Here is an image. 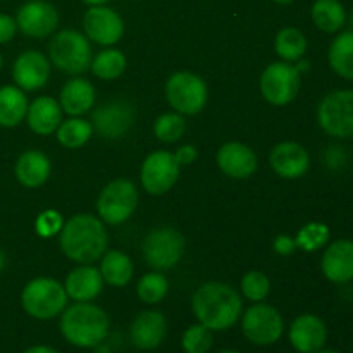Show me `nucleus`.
<instances>
[{
  "instance_id": "nucleus-1",
  "label": "nucleus",
  "mask_w": 353,
  "mask_h": 353,
  "mask_svg": "<svg viewBox=\"0 0 353 353\" xmlns=\"http://www.w3.org/2000/svg\"><path fill=\"white\" fill-rule=\"evenodd\" d=\"M196 321L212 331H226L240 321L243 300L233 286L210 281L200 286L192 299Z\"/></svg>"
},
{
  "instance_id": "nucleus-2",
  "label": "nucleus",
  "mask_w": 353,
  "mask_h": 353,
  "mask_svg": "<svg viewBox=\"0 0 353 353\" xmlns=\"http://www.w3.org/2000/svg\"><path fill=\"white\" fill-rule=\"evenodd\" d=\"M62 338L78 348H95L105 341L110 319L102 307L90 302H76L65 307L59 323Z\"/></svg>"
},
{
  "instance_id": "nucleus-3",
  "label": "nucleus",
  "mask_w": 353,
  "mask_h": 353,
  "mask_svg": "<svg viewBox=\"0 0 353 353\" xmlns=\"http://www.w3.org/2000/svg\"><path fill=\"white\" fill-rule=\"evenodd\" d=\"M107 231L100 219L90 214L71 217L61 230V248L78 264H93L107 248Z\"/></svg>"
},
{
  "instance_id": "nucleus-4",
  "label": "nucleus",
  "mask_w": 353,
  "mask_h": 353,
  "mask_svg": "<svg viewBox=\"0 0 353 353\" xmlns=\"http://www.w3.org/2000/svg\"><path fill=\"white\" fill-rule=\"evenodd\" d=\"M68 299L64 285L50 278L31 279L21 292V305L24 312L38 321L61 316L68 307Z\"/></svg>"
},
{
  "instance_id": "nucleus-5",
  "label": "nucleus",
  "mask_w": 353,
  "mask_h": 353,
  "mask_svg": "<svg viewBox=\"0 0 353 353\" xmlns=\"http://www.w3.org/2000/svg\"><path fill=\"white\" fill-rule=\"evenodd\" d=\"M52 64L68 74H83L92 64V45L88 38L76 30H64L52 38L48 45Z\"/></svg>"
},
{
  "instance_id": "nucleus-6",
  "label": "nucleus",
  "mask_w": 353,
  "mask_h": 353,
  "mask_svg": "<svg viewBox=\"0 0 353 353\" xmlns=\"http://www.w3.org/2000/svg\"><path fill=\"white\" fill-rule=\"evenodd\" d=\"M241 333L257 347H271L281 340L285 321L278 309L268 303H255L241 314Z\"/></svg>"
},
{
  "instance_id": "nucleus-7",
  "label": "nucleus",
  "mask_w": 353,
  "mask_h": 353,
  "mask_svg": "<svg viewBox=\"0 0 353 353\" xmlns=\"http://www.w3.org/2000/svg\"><path fill=\"white\" fill-rule=\"evenodd\" d=\"M207 85L200 76L188 71L174 72L165 83V97L176 112L193 116L207 103Z\"/></svg>"
},
{
  "instance_id": "nucleus-8",
  "label": "nucleus",
  "mask_w": 353,
  "mask_h": 353,
  "mask_svg": "<svg viewBox=\"0 0 353 353\" xmlns=\"http://www.w3.org/2000/svg\"><path fill=\"white\" fill-rule=\"evenodd\" d=\"M317 121L334 138L353 137V90L327 93L317 109Z\"/></svg>"
},
{
  "instance_id": "nucleus-9",
  "label": "nucleus",
  "mask_w": 353,
  "mask_h": 353,
  "mask_svg": "<svg viewBox=\"0 0 353 353\" xmlns=\"http://www.w3.org/2000/svg\"><path fill=\"white\" fill-rule=\"evenodd\" d=\"M185 254V238L174 228H157L143 241L145 262L155 271L171 269Z\"/></svg>"
},
{
  "instance_id": "nucleus-10",
  "label": "nucleus",
  "mask_w": 353,
  "mask_h": 353,
  "mask_svg": "<svg viewBox=\"0 0 353 353\" xmlns=\"http://www.w3.org/2000/svg\"><path fill=\"white\" fill-rule=\"evenodd\" d=\"M137 205V186L128 179H116L102 190L97 202V210L105 223L121 224L133 216Z\"/></svg>"
},
{
  "instance_id": "nucleus-11",
  "label": "nucleus",
  "mask_w": 353,
  "mask_h": 353,
  "mask_svg": "<svg viewBox=\"0 0 353 353\" xmlns=\"http://www.w3.org/2000/svg\"><path fill=\"white\" fill-rule=\"evenodd\" d=\"M300 71L288 62H272L261 76V92L272 105H286L296 99Z\"/></svg>"
},
{
  "instance_id": "nucleus-12",
  "label": "nucleus",
  "mask_w": 353,
  "mask_h": 353,
  "mask_svg": "<svg viewBox=\"0 0 353 353\" xmlns=\"http://www.w3.org/2000/svg\"><path fill=\"white\" fill-rule=\"evenodd\" d=\"M179 178V164L171 152H154L141 165V185L150 195H162L174 186Z\"/></svg>"
},
{
  "instance_id": "nucleus-13",
  "label": "nucleus",
  "mask_w": 353,
  "mask_h": 353,
  "mask_svg": "<svg viewBox=\"0 0 353 353\" xmlns=\"http://www.w3.org/2000/svg\"><path fill=\"white\" fill-rule=\"evenodd\" d=\"M17 30L30 38H45L55 31L59 12L45 0H30L23 3L16 16Z\"/></svg>"
},
{
  "instance_id": "nucleus-14",
  "label": "nucleus",
  "mask_w": 353,
  "mask_h": 353,
  "mask_svg": "<svg viewBox=\"0 0 353 353\" xmlns=\"http://www.w3.org/2000/svg\"><path fill=\"white\" fill-rule=\"evenodd\" d=\"M92 126L100 137L119 138L130 131L134 123V109L128 100H110L93 112Z\"/></svg>"
},
{
  "instance_id": "nucleus-15",
  "label": "nucleus",
  "mask_w": 353,
  "mask_h": 353,
  "mask_svg": "<svg viewBox=\"0 0 353 353\" xmlns=\"http://www.w3.org/2000/svg\"><path fill=\"white\" fill-rule=\"evenodd\" d=\"M83 28L90 40L99 45H114L123 38L124 23L119 14L105 6H93L83 17Z\"/></svg>"
},
{
  "instance_id": "nucleus-16",
  "label": "nucleus",
  "mask_w": 353,
  "mask_h": 353,
  "mask_svg": "<svg viewBox=\"0 0 353 353\" xmlns=\"http://www.w3.org/2000/svg\"><path fill=\"white\" fill-rule=\"evenodd\" d=\"M288 340L299 353H316L326 347L327 326L319 316L302 314L290 324Z\"/></svg>"
},
{
  "instance_id": "nucleus-17",
  "label": "nucleus",
  "mask_w": 353,
  "mask_h": 353,
  "mask_svg": "<svg viewBox=\"0 0 353 353\" xmlns=\"http://www.w3.org/2000/svg\"><path fill=\"white\" fill-rule=\"evenodd\" d=\"M168 334V321L159 310H143L134 317L130 327V340L138 350H155Z\"/></svg>"
},
{
  "instance_id": "nucleus-18",
  "label": "nucleus",
  "mask_w": 353,
  "mask_h": 353,
  "mask_svg": "<svg viewBox=\"0 0 353 353\" xmlns=\"http://www.w3.org/2000/svg\"><path fill=\"white\" fill-rule=\"evenodd\" d=\"M50 62L41 52L26 50L17 55L12 65V79L23 92H31L47 85Z\"/></svg>"
},
{
  "instance_id": "nucleus-19",
  "label": "nucleus",
  "mask_w": 353,
  "mask_h": 353,
  "mask_svg": "<svg viewBox=\"0 0 353 353\" xmlns=\"http://www.w3.org/2000/svg\"><path fill=\"white\" fill-rule=\"evenodd\" d=\"M272 171L285 179L302 178L310 168V155L295 141H283L272 148L269 155Z\"/></svg>"
},
{
  "instance_id": "nucleus-20",
  "label": "nucleus",
  "mask_w": 353,
  "mask_h": 353,
  "mask_svg": "<svg viewBox=\"0 0 353 353\" xmlns=\"http://www.w3.org/2000/svg\"><path fill=\"white\" fill-rule=\"evenodd\" d=\"M217 165L224 174L234 179L250 178L257 171V155L250 147L240 141L224 143L217 152Z\"/></svg>"
},
{
  "instance_id": "nucleus-21",
  "label": "nucleus",
  "mask_w": 353,
  "mask_h": 353,
  "mask_svg": "<svg viewBox=\"0 0 353 353\" xmlns=\"http://www.w3.org/2000/svg\"><path fill=\"white\" fill-rule=\"evenodd\" d=\"M321 269L331 283L345 285L353 279V241L336 240L326 248Z\"/></svg>"
},
{
  "instance_id": "nucleus-22",
  "label": "nucleus",
  "mask_w": 353,
  "mask_h": 353,
  "mask_svg": "<svg viewBox=\"0 0 353 353\" xmlns=\"http://www.w3.org/2000/svg\"><path fill=\"white\" fill-rule=\"evenodd\" d=\"M65 293L74 302H90L97 299L103 288V278L95 265H79L65 278Z\"/></svg>"
},
{
  "instance_id": "nucleus-23",
  "label": "nucleus",
  "mask_w": 353,
  "mask_h": 353,
  "mask_svg": "<svg viewBox=\"0 0 353 353\" xmlns=\"http://www.w3.org/2000/svg\"><path fill=\"white\" fill-rule=\"evenodd\" d=\"M26 121L30 130L37 134H41V137L52 134L62 123L61 103L52 97H38L31 105H28Z\"/></svg>"
},
{
  "instance_id": "nucleus-24",
  "label": "nucleus",
  "mask_w": 353,
  "mask_h": 353,
  "mask_svg": "<svg viewBox=\"0 0 353 353\" xmlns=\"http://www.w3.org/2000/svg\"><path fill=\"white\" fill-rule=\"evenodd\" d=\"M61 107L62 112L71 117L81 116L88 112L95 103V88L88 79L74 78L69 79L61 90Z\"/></svg>"
},
{
  "instance_id": "nucleus-25",
  "label": "nucleus",
  "mask_w": 353,
  "mask_h": 353,
  "mask_svg": "<svg viewBox=\"0 0 353 353\" xmlns=\"http://www.w3.org/2000/svg\"><path fill=\"white\" fill-rule=\"evenodd\" d=\"M52 171L50 161L40 150H28L16 162V178L26 188H37L48 179Z\"/></svg>"
},
{
  "instance_id": "nucleus-26",
  "label": "nucleus",
  "mask_w": 353,
  "mask_h": 353,
  "mask_svg": "<svg viewBox=\"0 0 353 353\" xmlns=\"http://www.w3.org/2000/svg\"><path fill=\"white\" fill-rule=\"evenodd\" d=\"M28 112V99L19 86H0V126L14 128L21 124Z\"/></svg>"
},
{
  "instance_id": "nucleus-27",
  "label": "nucleus",
  "mask_w": 353,
  "mask_h": 353,
  "mask_svg": "<svg viewBox=\"0 0 353 353\" xmlns=\"http://www.w3.org/2000/svg\"><path fill=\"white\" fill-rule=\"evenodd\" d=\"M100 272L107 285L114 286V288H123L133 278V262L123 252L110 250L102 255Z\"/></svg>"
},
{
  "instance_id": "nucleus-28",
  "label": "nucleus",
  "mask_w": 353,
  "mask_h": 353,
  "mask_svg": "<svg viewBox=\"0 0 353 353\" xmlns=\"http://www.w3.org/2000/svg\"><path fill=\"white\" fill-rule=\"evenodd\" d=\"M310 16L314 24L324 33H336L347 23V10L340 0H316Z\"/></svg>"
},
{
  "instance_id": "nucleus-29",
  "label": "nucleus",
  "mask_w": 353,
  "mask_h": 353,
  "mask_svg": "<svg viewBox=\"0 0 353 353\" xmlns=\"http://www.w3.org/2000/svg\"><path fill=\"white\" fill-rule=\"evenodd\" d=\"M330 65L338 76L353 81V30L338 34L327 52Z\"/></svg>"
},
{
  "instance_id": "nucleus-30",
  "label": "nucleus",
  "mask_w": 353,
  "mask_h": 353,
  "mask_svg": "<svg viewBox=\"0 0 353 353\" xmlns=\"http://www.w3.org/2000/svg\"><path fill=\"white\" fill-rule=\"evenodd\" d=\"M274 48L286 62L300 61L307 52V38L296 28H283L274 40Z\"/></svg>"
},
{
  "instance_id": "nucleus-31",
  "label": "nucleus",
  "mask_w": 353,
  "mask_h": 353,
  "mask_svg": "<svg viewBox=\"0 0 353 353\" xmlns=\"http://www.w3.org/2000/svg\"><path fill=\"white\" fill-rule=\"evenodd\" d=\"M93 126L90 121L71 117L59 124L57 140L65 148H79L92 138Z\"/></svg>"
},
{
  "instance_id": "nucleus-32",
  "label": "nucleus",
  "mask_w": 353,
  "mask_h": 353,
  "mask_svg": "<svg viewBox=\"0 0 353 353\" xmlns=\"http://www.w3.org/2000/svg\"><path fill=\"white\" fill-rule=\"evenodd\" d=\"M93 74L100 79H116L126 69V57L121 50L116 48H105V50L99 52L95 57L92 59Z\"/></svg>"
},
{
  "instance_id": "nucleus-33",
  "label": "nucleus",
  "mask_w": 353,
  "mask_h": 353,
  "mask_svg": "<svg viewBox=\"0 0 353 353\" xmlns=\"http://www.w3.org/2000/svg\"><path fill=\"white\" fill-rule=\"evenodd\" d=\"M137 292L141 302L155 305V303L162 302V300L165 299V295H168V278H165L162 272H148V274H145L143 278L138 281Z\"/></svg>"
},
{
  "instance_id": "nucleus-34",
  "label": "nucleus",
  "mask_w": 353,
  "mask_h": 353,
  "mask_svg": "<svg viewBox=\"0 0 353 353\" xmlns=\"http://www.w3.org/2000/svg\"><path fill=\"white\" fill-rule=\"evenodd\" d=\"M214 347V331L203 324L186 327L181 336V348L185 353H209Z\"/></svg>"
},
{
  "instance_id": "nucleus-35",
  "label": "nucleus",
  "mask_w": 353,
  "mask_h": 353,
  "mask_svg": "<svg viewBox=\"0 0 353 353\" xmlns=\"http://www.w3.org/2000/svg\"><path fill=\"white\" fill-rule=\"evenodd\" d=\"M330 241V228L323 223H309L299 231L295 238L296 248L305 252H316Z\"/></svg>"
},
{
  "instance_id": "nucleus-36",
  "label": "nucleus",
  "mask_w": 353,
  "mask_h": 353,
  "mask_svg": "<svg viewBox=\"0 0 353 353\" xmlns=\"http://www.w3.org/2000/svg\"><path fill=\"white\" fill-rule=\"evenodd\" d=\"M185 130L186 121L179 112L162 114L154 124L155 137L161 141H165V143H174V141H178L185 134Z\"/></svg>"
},
{
  "instance_id": "nucleus-37",
  "label": "nucleus",
  "mask_w": 353,
  "mask_h": 353,
  "mask_svg": "<svg viewBox=\"0 0 353 353\" xmlns=\"http://www.w3.org/2000/svg\"><path fill=\"white\" fill-rule=\"evenodd\" d=\"M271 292V281L268 276L261 271H250L241 279V293L250 302H264Z\"/></svg>"
},
{
  "instance_id": "nucleus-38",
  "label": "nucleus",
  "mask_w": 353,
  "mask_h": 353,
  "mask_svg": "<svg viewBox=\"0 0 353 353\" xmlns=\"http://www.w3.org/2000/svg\"><path fill=\"white\" fill-rule=\"evenodd\" d=\"M62 226H64V219L57 210H45L34 223V230L41 238H52L54 234L61 233Z\"/></svg>"
},
{
  "instance_id": "nucleus-39",
  "label": "nucleus",
  "mask_w": 353,
  "mask_h": 353,
  "mask_svg": "<svg viewBox=\"0 0 353 353\" xmlns=\"http://www.w3.org/2000/svg\"><path fill=\"white\" fill-rule=\"evenodd\" d=\"M17 33L16 17L9 16V14H0V45L9 43Z\"/></svg>"
},
{
  "instance_id": "nucleus-40",
  "label": "nucleus",
  "mask_w": 353,
  "mask_h": 353,
  "mask_svg": "<svg viewBox=\"0 0 353 353\" xmlns=\"http://www.w3.org/2000/svg\"><path fill=\"white\" fill-rule=\"evenodd\" d=\"M196 157H199V152H196V148L193 145H185V147L178 148V152L174 154V159L179 164V168L181 165L193 164L196 161Z\"/></svg>"
},
{
  "instance_id": "nucleus-41",
  "label": "nucleus",
  "mask_w": 353,
  "mask_h": 353,
  "mask_svg": "<svg viewBox=\"0 0 353 353\" xmlns=\"http://www.w3.org/2000/svg\"><path fill=\"white\" fill-rule=\"evenodd\" d=\"M274 250L278 252L279 255H292L293 252H295L296 248V243L295 240H292L290 236H286V234H279L278 238L274 240Z\"/></svg>"
},
{
  "instance_id": "nucleus-42",
  "label": "nucleus",
  "mask_w": 353,
  "mask_h": 353,
  "mask_svg": "<svg viewBox=\"0 0 353 353\" xmlns=\"http://www.w3.org/2000/svg\"><path fill=\"white\" fill-rule=\"evenodd\" d=\"M23 353H59L55 348L48 347V345H33V347L26 348Z\"/></svg>"
},
{
  "instance_id": "nucleus-43",
  "label": "nucleus",
  "mask_w": 353,
  "mask_h": 353,
  "mask_svg": "<svg viewBox=\"0 0 353 353\" xmlns=\"http://www.w3.org/2000/svg\"><path fill=\"white\" fill-rule=\"evenodd\" d=\"M83 2H85L86 6L93 7V6H105V3L109 2V0H83Z\"/></svg>"
},
{
  "instance_id": "nucleus-44",
  "label": "nucleus",
  "mask_w": 353,
  "mask_h": 353,
  "mask_svg": "<svg viewBox=\"0 0 353 353\" xmlns=\"http://www.w3.org/2000/svg\"><path fill=\"white\" fill-rule=\"evenodd\" d=\"M3 268H6V255H3V252L0 250V272L3 271Z\"/></svg>"
},
{
  "instance_id": "nucleus-45",
  "label": "nucleus",
  "mask_w": 353,
  "mask_h": 353,
  "mask_svg": "<svg viewBox=\"0 0 353 353\" xmlns=\"http://www.w3.org/2000/svg\"><path fill=\"white\" fill-rule=\"evenodd\" d=\"M276 3H279V6H288V3H292L293 0H274Z\"/></svg>"
},
{
  "instance_id": "nucleus-46",
  "label": "nucleus",
  "mask_w": 353,
  "mask_h": 353,
  "mask_svg": "<svg viewBox=\"0 0 353 353\" xmlns=\"http://www.w3.org/2000/svg\"><path fill=\"white\" fill-rule=\"evenodd\" d=\"M316 353H340V352H336V350H326V348H323V350H319V352H316Z\"/></svg>"
},
{
  "instance_id": "nucleus-47",
  "label": "nucleus",
  "mask_w": 353,
  "mask_h": 353,
  "mask_svg": "<svg viewBox=\"0 0 353 353\" xmlns=\"http://www.w3.org/2000/svg\"><path fill=\"white\" fill-rule=\"evenodd\" d=\"M217 353H240V352H236V350H221V352H217Z\"/></svg>"
},
{
  "instance_id": "nucleus-48",
  "label": "nucleus",
  "mask_w": 353,
  "mask_h": 353,
  "mask_svg": "<svg viewBox=\"0 0 353 353\" xmlns=\"http://www.w3.org/2000/svg\"><path fill=\"white\" fill-rule=\"evenodd\" d=\"M2 64H3V59H2V54H0V69H2Z\"/></svg>"
}]
</instances>
